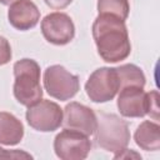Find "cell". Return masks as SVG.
<instances>
[{
	"mask_svg": "<svg viewBox=\"0 0 160 160\" xmlns=\"http://www.w3.org/2000/svg\"><path fill=\"white\" fill-rule=\"evenodd\" d=\"M11 56L12 54L9 41L4 36H0V66L8 64L11 60Z\"/></svg>",
	"mask_w": 160,
	"mask_h": 160,
	"instance_id": "cell-17",
	"label": "cell"
},
{
	"mask_svg": "<svg viewBox=\"0 0 160 160\" xmlns=\"http://www.w3.org/2000/svg\"><path fill=\"white\" fill-rule=\"evenodd\" d=\"M148 115L154 120H159V92L156 90L148 92Z\"/></svg>",
	"mask_w": 160,
	"mask_h": 160,
	"instance_id": "cell-16",
	"label": "cell"
},
{
	"mask_svg": "<svg viewBox=\"0 0 160 160\" xmlns=\"http://www.w3.org/2000/svg\"><path fill=\"white\" fill-rule=\"evenodd\" d=\"M8 19L12 28L25 31L35 28L40 20V10L31 0H16L8 11Z\"/></svg>",
	"mask_w": 160,
	"mask_h": 160,
	"instance_id": "cell-11",
	"label": "cell"
},
{
	"mask_svg": "<svg viewBox=\"0 0 160 160\" xmlns=\"http://www.w3.org/2000/svg\"><path fill=\"white\" fill-rule=\"evenodd\" d=\"M118 109L124 118H144L148 115V92L144 88L126 86L119 90Z\"/></svg>",
	"mask_w": 160,
	"mask_h": 160,
	"instance_id": "cell-10",
	"label": "cell"
},
{
	"mask_svg": "<svg viewBox=\"0 0 160 160\" xmlns=\"http://www.w3.org/2000/svg\"><path fill=\"white\" fill-rule=\"evenodd\" d=\"M16 0H0V4H2V5H11Z\"/></svg>",
	"mask_w": 160,
	"mask_h": 160,
	"instance_id": "cell-20",
	"label": "cell"
},
{
	"mask_svg": "<svg viewBox=\"0 0 160 160\" xmlns=\"http://www.w3.org/2000/svg\"><path fill=\"white\" fill-rule=\"evenodd\" d=\"M41 32L45 40L54 45H66L75 36L71 18L60 11L50 12L41 20Z\"/></svg>",
	"mask_w": 160,
	"mask_h": 160,
	"instance_id": "cell-8",
	"label": "cell"
},
{
	"mask_svg": "<svg viewBox=\"0 0 160 160\" xmlns=\"http://www.w3.org/2000/svg\"><path fill=\"white\" fill-rule=\"evenodd\" d=\"M31 159L32 156L28 152L20 151V150H6L0 146V159Z\"/></svg>",
	"mask_w": 160,
	"mask_h": 160,
	"instance_id": "cell-18",
	"label": "cell"
},
{
	"mask_svg": "<svg viewBox=\"0 0 160 160\" xmlns=\"http://www.w3.org/2000/svg\"><path fill=\"white\" fill-rule=\"evenodd\" d=\"M118 80H119V88H126V86H145V75L142 70L134 65V64H124L118 68H115ZM119 89V90H120Z\"/></svg>",
	"mask_w": 160,
	"mask_h": 160,
	"instance_id": "cell-14",
	"label": "cell"
},
{
	"mask_svg": "<svg viewBox=\"0 0 160 160\" xmlns=\"http://www.w3.org/2000/svg\"><path fill=\"white\" fill-rule=\"evenodd\" d=\"M91 150V141L88 135L64 129L54 139V151L61 160H82L86 159Z\"/></svg>",
	"mask_w": 160,
	"mask_h": 160,
	"instance_id": "cell-6",
	"label": "cell"
},
{
	"mask_svg": "<svg viewBox=\"0 0 160 160\" xmlns=\"http://www.w3.org/2000/svg\"><path fill=\"white\" fill-rule=\"evenodd\" d=\"M26 121L36 131L51 132L62 125V109L54 101L41 99L28 106Z\"/></svg>",
	"mask_w": 160,
	"mask_h": 160,
	"instance_id": "cell-5",
	"label": "cell"
},
{
	"mask_svg": "<svg viewBox=\"0 0 160 160\" xmlns=\"http://www.w3.org/2000/svg\"><path fill=\"white\" fill-rule=\"evenodd\" d=\"M119 80L115 68H99L88 79L85 91L94 102H106L119 91Z\"/></svg>",
	"mask_w": 160,
	"mask_h": 160,
	"instance_id": "cell-7",
	"label": "cell"
},
{
	"mask_svg": "<svg viewBox=\"0 0 160 160\" xmlns=\"http://www.w3.org/2000/svg\"><path fill=\"white\" fill-rule=\"evenodd\" d=\"M14 96L24 106H30L42 98L40 66L32 59H21L14 64Z\"/></svg>",
	"mask_w": 160,
	"mask_h": 160,
	"instance_id": "cell-2",
	"label": "cell"
},
{
	"mask_svg": "<svg viewBox=\"0 0 160 160\" xmlns=\"http://www.w3.org/2000/svg\"><path fill=\"white\" fill-rule=\"evenodd\" d=\"M99 14H108L116 16L121 20H126L130 11L128 0H98Z\"/></svg>",
	"mask_w": 160,
	"mask_h": 160,
	"instance_id": "cell-15",
	"label": "cell"
},
{
	"mask_svg": "<svg viewBox=\"0 0 160 160\" xmlns=\"http://www.w3.org/2000/svg\"><path fill=\"white\" fill-rule=\"evenodd\" d=\"M91 30L98 54L104 61L118 62L130 55L131 44L124 20L108 14H99Z\"/></svg>",
	"mask_w": 160,
	"mask_h": 160,
	"instance_id": "cell-1",
	"label": "cell"
},
{
	"mask_svg": "<svg viewBox=\"0 0 160 160\" xmlns=\"http://www.w3.org/2000/svg\"><path fill=\"white\" fill-rule=\"evenodd\" d=\"M95 132L98 145L115 155L126 149L130 141L128 122L115 114L100 112Z\"/></svg>",
	"mask_w": 160,
	"mask_h": 160,
	"instance_id": "cell-3",
	"label": "cell"
},
{
	"mask_svg": "<svg viewBox=\"0 0 160 160\" xmlns=\"http://www.w3.org/2000/svg\"><path fill=\"white\" fill-rule=\"evenodd\" d=\"M24 136L22 122L12 114L0 111V144L12 146L19 144Z\"/></svg>",
	"mask_w": 160,
	"mask_h": 160,
	"instance_id": "cell-12",
	"label": "cell"
},
{
	"mask_svg": "<svg viewBox=\"0 0 160 160\" xmlns=\"http://www.w3.org/2000/svg\"><path fill=\"white\" fill-rule=\"evenodd\" d=\"M44 1H45V4H46L49 8H51V9H54V10L65 9L66 6H69V5L72 2V0H44Z\"/></svg>",
	"mask_w": 160,
	"mask_h": 160,
	"instance_id": "cell-19",
	"label": "cell"
},
{
	"mask_svg": "<svg viewBox=\"0 0 160 160\" xmlns=\"http://www.w3.org/2000/svg\"><path fill=\"white\" fill-rule=\"evenodd\" d=\"M134 140L145 151H158L160 149V125L150 120L142 121L135 130Z\"/></svg>",
	"mask_w": 160,
	"mask_h": 160,
	"instance_id": "cell-13",
	"label": "cell"
},
{
	"mask_svg": "<svg viewBox=\"0 0 160 160\" xmlns=\"http://www.w3.org/2000/svg\"><path fill=\"white\" fill-rule=\"evenodd\" d=\"M42 81L46 92L60 101L70 100L80 89L79 78L68 71L62 65H51L46 68Z\"/></svg>",
	"mask_w": 160,
	"mask_h": 160,
	"instance_id": "cell-4",
	"label": "cell"
},
{
	"mask_svg": "<svg viewBox=\"0 0 160 160\" xmlns=\"http://www.w3.org/2000/svg\"><path fill=\"white\" fill-rule=\"evenodd\" d=\"M62 112V125L66 129L80 131L88 136L95 134L98 126V116L92 109L80 102L72 101L65 106Z\"/></svg>",
	"mask_w": 160,
	"mask_h": 160,
	"instance_id": "cell-9",
	"label": "cell"
}]
</instances>
